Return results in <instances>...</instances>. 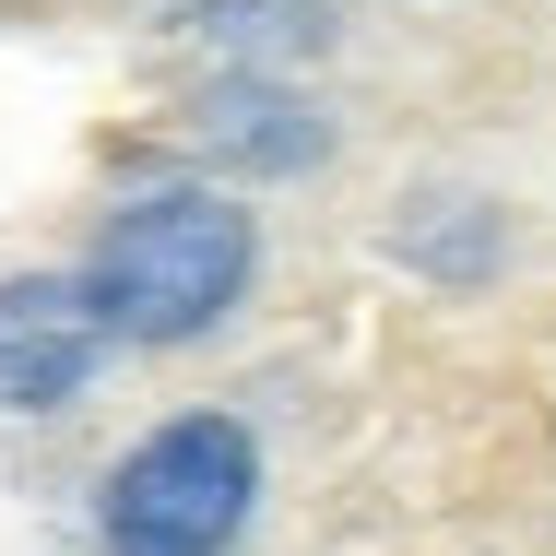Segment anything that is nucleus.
<instances>
[{
    "label": "nucleus",
    "instance_id": "nucleus-2",
    "mask_svg": "<svg viewBox=\"0 0 556 556\" xmlns=\"http://www.w3.org/2000/svg\"><path fill=\"white\" fill-rule=\"evenodd\" d=\"M249 497H261V450L237 415H166L118 450L108 497V556H225L249 533Z\"/></svg>",
    "mask_w": 556,
    "mask_h": 556
},
{
    "label": "nucleus",
    "instance_id": "nucleus-1",
    "mask_svg": "<svg viewBox=\"0 0 556 556\" xmlns=\"http://www.w3.org/2000/svg\"><path fill=\"white\" fill-rule=\"evenodd\" d=\"M249 261H261V237L225 190H142L108 214L84 285H96L108 343H202L249 296Z\"/></svg>",
    "mask_w": 556,
    "mask_h": 556
},
{
    "label": "nucleus",
    "instance_id": "nucleus-3",
    "mask_svg": "<svg viewBox=\"0 0 556 556\" xmlns=\"http://www.w3.org/2000/svg\"><path fill=\"white\" fill-rule=\"evenodd\" d=\"M108 355V320H96V285L84 273H12L0 285V403L12 415H60Z\"/></svg>",
    "mask_w": 556,
    "mask_h": 556
}]
</instances>
